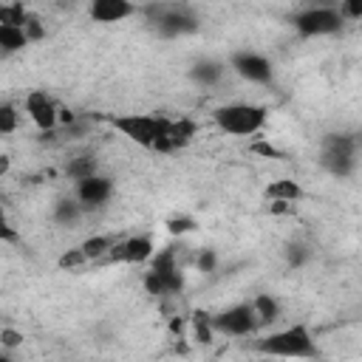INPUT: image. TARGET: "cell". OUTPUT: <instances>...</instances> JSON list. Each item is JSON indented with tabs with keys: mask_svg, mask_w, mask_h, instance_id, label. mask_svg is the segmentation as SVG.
<instances>
[{
	"mask_svg": "<svg viewBox=\"0 0 362 362\" xmlns=\"http://www.w3.org/2000/svg\"><path fill=\"white\" fill-rule=\"evenodd\" d=\"M28 17V8L23 3H0V25H17L23 28Z\"/></svg>",
	"mask_w": 362,
	"mask_h": 362,
	"instance_id": "obj_22",
	"label": "cell"
},
{
	"mask_svg": "<svg viewBox=\"0 0 362 362\" xmlns=\"http://www.w3.org/2000/svg\"><path fill=\"white\" fill-rule=\"evenodd\" d=\"M0 362H14V359H11L8 354H0Z\"/></svg>",
	"mask_w": 362,
	"mask_h": 362,
	"instance_id": "obj_33",
	"label": "cell"
},
{
	"mask_svg": "<svg viewBox=\"0 0 362 362\" xmlns=\"http://www.w3.org/2000/svg\"><path fill=\"white\" fill-rule=\"evenodd\" d=\"M266 116L269 110L252 102H229L212 110L218 130H223L226 136H255L266 124Z\"/></svg>",
	"mask_w": 362,
	"mask_h": 362,
	"instance_id": "obj_4",
	"label": "cell"
},
{
	"mask_svg": "<svg viewBox=\"0 0 362 362\" xmlns=\"http://www.w3.org/2000/svg\"><path fill=\"white\" fill-rule=\"evenodd\" d=\"M17 240H20V235H17V229L11 226L6 209L0 206V243H17Z\"/></svg>",
	"mask_w": 362,
	"mask_h": 362,
	"instance_id": "obj_28",
	"label": "cell"
},
{
	"mask_svg": "<svg viewBox=\"0 0 362 362\" xmlns=\"http://www.w3.org/2000/svg\"><path fill=\"white\" fill-rule=\"evenodd\" d=\"M356 153H359V141L356 136L348 133H328L322 139V153H320V164L322 170H328L334 178H348L356 170Z\"/></svg>",
	"mask_w": 362,
	"mask_h": 362,
	"instance_id": "obj_5",
	"label": "cell"
},
{
	"mask_svg": "<svg viewBox=\"0 0 362 362\" xmlns=\"http://www.w3.org/2000/svg\"><path fill=\"white\" fill-rule=\"evenodd\" d=\"M252 348L263 356H277V359H314V356H320L317 339L305 322H294V325H286L280 331H272V334L255 339Z\"/></svg>",
	"mask_w": 362,
	"mask_h": 362,
	"instance_id": "obj_2",
	"label": "cell"
},
{
	"mask_svg": "<svg viewBox=\"0 0 362 362\" xmlns=\"http://www.w3.org/2000/svg\"><path fill=\"white\" fill-rule=\"evenodd\" d=\"M308 257H311V249H308L305 243H288V246H286V260H288V266H291V269L305 266V263H308Z\"/></svg>",
	"mask_w": 362,
	"mask_h": 362,
	"instance_id": "obj_25",
	"label": "cell"
},
{
	"mask_svg": "<svg viewBox=\"0 0 362 362\" xmlns=\"http://www.w3.org/2000/svg\"><path fill=\"white\" fill-rule=\"evenodd\" d=\"M25 113H28V119L34 122V127L42 136L57 133V127H59V105L45 90H28L25 93Z\"/></svg>",
	"mask_w": 362,
	"mask_h": 362,
	"instance_id": "obj_9",
	"label": "cell"
},
{
	"mask_svg": "<svg viewBox=\"0 0 362 362\" xmlns=\"http://www.w3.org/2000/svg\"><path fill=\"white\" fill-rule=\"evenodd\" d=\"M96 173H99V161L93 156H76V158H71L65 164V175L71 181H85V178H90Z\"/></svg>",
	"mask_w": 362,
	"mask_h": 362,
	"instance_id": "obj_19",
	"label": "cell"
},
{
	"mask_svg": "<svg viewBox=\"0 0 362 362\" xmlns=\"http://www.w3.org/2000/svg\"><path fill=\"white\" fill-rule=\"evenodd\" d=\"M255 150H257V153H263V156H269V158H274V156H280V153H277V150H274L272 144H255Z\"/></svg>",
	"mask_w": 362,
	"mask_h": 362,
	"instance_id": "obj_31",
	"label": "cell"
},
{
	"mask_svg": "<svg viewBox=\"0 0 362 362\" xmlns=\"http://www.w3.org/2000/svg\"><path fill=\"white\" fill-rule=\"evenodd\" d=\"M0 345L8 348V351L20 348L23 345V331H17V328H0Z\"/></svg>",
	"mask_w": 362,
	"mask_h": 362,
	"instance_id": "obj_29",
	"label": "cell"
},
{
	"mask_svg": "<svg viewBox=\"0 0 362 362\" xmlns=\"http://www.w3.org/2000/svg\"><path fill=\"white\" fill-rule=\"evenodd\" d=\"M226 71H229V68H226V62H221V59H198V62L189 68V79L198 82V85H204V88H215V85L223 82Z\"/></svg>",
	"mask_w": 362,
	"mask_h": 362,
	"instance_id": "obj_13",
	"label": "cell"
},
{
	"mask_svg": "<svg viewBox=\"0 0 362 362\" xmlns=\"http://www.w3.org/2000/svg\"><path fill=\"white\" fill-rule=\"evenodd\" d=\"M17 107L14 105H0V136L14 133L17 130Z\"/></svg>",
	"mask_w": 362,
	"mask_h": 362,
	"instance_id": "obj_27",
	"label": "cell"
},
{
	"mask_svg": "<svg viewBox=\"0 0 362 362\" xmlns=\"http://www.w3.org/2000/svg\"><path fill=\"white\" fill-rule=\"evenodd\" d=\"M23 34H25L28 42H40V40H45V23H42L37 14L28 11V17H25V23H23Z\"/></svg>",
	"mask_w": 362,
	"mask_h": 362,
	"instance_id": "obj_23",
	"label": "cell"
},
{
	"mask_svg": "<svg viewBox=\"0 0 362 362\" xmlns=\"http://www.w3.org/2000/svg\"><path fill=\"white\" fill-rule=\"evenodd\" d=\"M209 322H212V331L223 337H252L260 331L252 303H235L218 314H209Z\"/></svg>",
	"mask_w": 362,
	"mask_h": 362,
	"instance_id": "obj_7",
	"label": "cell"
},
{
	"mask_svg": "<svg viewBox=\"0 0 362 362\" xmlns=\"http://www.w3.org/2000/svg\"><path fill=\"white\" fill-rule=\"evenodd\" d=\"M82 218H85V212H82V206L76 204V198H59V201L54 204V209H51V221H54L57 226H76Z\"/></svg>",
	"mask_w": 362,
	"mask_h": 362,
	"instance_id": "obj_17",
	"label": "cell"
},
{
	"mask_svg": "<svg viewBox=\"0 0 362 362\" xmlns=\"http://www.w3.org/2000/svg\"><path fill=\"white\" fill-rule=\"evenodd\" d=\"M57 266H59V269H68V272H74V269H82V266H88V260H85L82 249H79V246H74V249H68V252H62V255H59Z\"/></svg>",
	"mask_w": 362,
	"mask_h": 362,
	"instance_id": "obj_26",
	"label": "cell"
},
{
	"mask_svg": "<svg viewBox=\"0 0 362 362\" xmlns=\"http://www.w3.org/2000/svg\"><path fill=\"white\" fill-rule=\"evenodd\" d=\"M263 195H266L269 201H286V204H294V201L303 198V187H300L297 181H291V178H280V181L266 184Z\"/></svg>",
	"mask_w": 362,
	"mask_h": 362,
	"instance_id": "obj_18",
	"label": "cell"
},
{
	"mask_svg": "<svg viewBox=\"0 0 362 362\" xmlns=\"http://www.w3.org/2000/svg\"><path fill=\"white\" fill-rule=\"evenodd\" d=\"M88 14L96 23H122L133 14H139V6H133L127 0H93L88 6Z\"/></svg>",
	"mask_w": 362,
	"mask_h": 362,
	"instance_id": "obj_12",
	"label": "cell"
},
{
	"mask_svg": "<svg viewBox=\"0 0 362 362\" xmlns=\"http://www.w3.org/2000/svg\"><path fill=\"white\" fill-rule=\"evenodd\" d=\"M189 325H192V337H195V342H201V345H209V342H212L215 331H212V322H209V314H206V311L195 308L192 317H189Z\"/></svg>",
	"mask_w": 362,
	"mask_h": 362,
	"instance_id": "obj_21",
	"label": "cell"
},
{
	"mask_svg": "<svg viewBox=\"0 0 362 362\" xmlns=\"http://www.w3.org/2000/svg\"><path fill=\"white\" fill-rule=\"evenodd\" d=\"M249 303H252V311L257 317V328H269L283 317V305H280V300L274 294H257Z\"/></svg>",
	"mask_w": 362,
	"mask_h": 362,
	"instance_id": "obj_14",
	"label": "cell"
},
{
	"mask_svg": "<svg viewBox=\"0 0 362 362\" xmlns=\"http://www.w3.org/2000/svg\"><path fill=\"white\" fill-rule=\"evenodd\" d=\"M195 133H198V124L192 122V119H170V127H167V141H170V147L173 150H178V147H187L192 139H195Z\"/></svg>",
	"mask_w": 362,
	"mask_h": 362,
	"instance_id": "obj_16",
	"label": "cell"
},
{
	"mask_svg": "<svg viewBox=\"0 0 362 362\" xmlns=\"http://www.w3.org/2000/svg\"><path fill=\"white\" fill-rule=\"evenodd\" d=\"M116 240H119V238L110 235V232H96V235L85 238V240L79 243V249H82V255H85L88 263H99V260L110 252V246H113Z\"/></svg>",
	"mask_w": 362,
	"mask_h": 362,
	"instance_id": "obj_15",
	"label": "cell"
},
{
	"mask_svg": "<svg viewBox=\"0 0 362 362\" xmlns=\"http://www.w3.org/2000/svg\"><path fill=\"white\" fill-rule=\"evenodd\" d=\"M195 266H198V272H215L218 255H215L212 249H201V255L195 257Z\"/></svg>",
	"mask_w": 362,
	"mask_h": 362,
	"instance_id": "obj_30",
	"label": "cell"
},
{
	"mask_svg": "<svg viewBox=\"0 0 362 362\" xmlns=\"http://www.w3.org/2000/svg\"><path fill=\"white\" fill-rule=\"evenodd\" d=\"M25 45H28V40H25L23 28H17V25H0V51L3 54H17Z\"/></svg>",
	"mask_w": 362,
	"mask_h": 362,
	"instance_id": "obj_20",
	"label": "cell"
},
{
	"mask_svg": "<svg viewBox=\"0 0 362 362\" xmlns=\"http://www.w3.org/2000/svg\"><path fill=\"white\" fill-rule=\"evenodd\" d=\"M74 198H76V204L82 206L85 215L88 212H96V209H105L107 201L113 198V181L107 175H99V173L90 175V178H85V181H76Z\"/></svg>",
	"mask_w": 362,
	"mask_h": 362,
	"instance_id": "obj_10",
	"label": "cell"
},
{
	"mask_svg": "<svg viewBox=\"0 0 362 362\" xmlns=\"http://www.w3.org/2000/svg\"><path fill=\"white\" fill-rule=\"evenodd\" d=\"M105 119L113 130H119L124 139L136 141L139 147H147V150H156V153H173V147L167 141V127H170L167 116L122 113V116H105Z\"/></svg>",
	"mask_w": 362,
	"mask_h": 362,
	"instance_id": "obj_1",
	"label": "cell"
},
{
	"mask_svg": "<svg viewBox=\"0 0 362 362\" xmlns=\"http://www.w3.org/2000/svg\"><path fill=\"white\" fill-rule=\"evenodd\" d=\"M198 229V223H195V218H189V215H173L170 221H167V232L170 235H189V232H195Z\"/></svg>",
	"mask_w": 362,
	"mask_h": 362,
	"instance_id": "obj_24",
	"label": "cell"
},
{
	"mask_svg": "<svg viewBox=\"0 0 362 362\" xmlns=\"http://www.w3.org/2000/svg\"><path fill=\"white\" fill-rule=\"evenodd\" d=\"M8 167H11V158H8V156H0V175H6Z\"/></svg>",
	"mask_w": 362,
	"mask_h": 362,
	"instance_id": "obj_32",
	"label": "cell"
},
{
	"mask_svg": "<svg viewBox=\"0 0 362 362\" xmlns=\"http://www.w3.org/2000/svg\"><path fill=\"white\" fill-rule=\"evenodd\" d=\"M156 255V246H153V238L150 235H130V238H119L110 252L99 260V266H116V263H144Z\"/></svg>",
	"mask_w": 362,
	"mask_h": 362,
	"instance_id": "obj_8",
	"label": "cell"
},
{
	"mask_svg": "<svg viewBox=\"0 0 362 362\" xmlns=\"http://www.w3.org/2000/svg\"><path fill=\"white\" fill-rule=\"evenodd\" d=\"M229 71H235L240 79H246L252 85H269L274 76L272 62L257 51H235L229 57Z\"/></svg>",
	"mask_w": 362,
	"mask_h": 362,
	"instance_id": "obj_11",
	"label": "cell"
},
{
	"mask_svg": "<svg viewBox=\"0 0 362 362\" xmlns=\"http://www.w3.org/2000/svg\"><path fill=\"white\" fill-rule=\"evenodd\" d=\"M294 28L303 34V37H328V34H337L342 31L345 20L339 17L337 6H311V8H303L294 14Z\"/></svg>",
	"mask_w": 362,
	"mask_h": 362,
	"instance_id": "obj_6",
	"label": "cell"
},
{
	"mask_svg": "<svg viewBox=\"0 0 362 362\" xmlns=\"http://www.w3.org/2000/svg\"><path fill=\"white\" fill-rule=\"evenodd\" d=\"M139 11H144L150 17V23L156 25V31L161 37H184V34L198 31V25H201V20L189 3H150Z\"/></svg>",
	"mask_w": 362,
	"mask_h": 362,
	"instance_id": "obj_3",
	"label": "cell"
}]
</instances>
